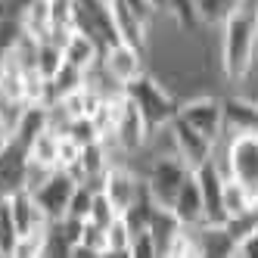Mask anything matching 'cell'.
<instances>
[{
	"mask_svg": "<svg viewBox=\"0 0 258 258\" xmlns=\"http://www.w3.org/2000/svg\"><path fill=\"white\" fill-rule=\"evenodd\" d=\"M255 31H258V0H239L236 10L221 22L218 62L230 84H236L255 66Z\"/></svg>",
	"mask_w": 258,
	"mask_h": 258,
	"instance_id": "cell-1",
	"label": "cell"
},
{
	"mask_svg": "<svg viewBox=\"0 0 258 258\" xmlns=\"http://www.w3.org/2000/svg\"><path fill=\"white\" fill-rule=\"evenodd\" d=\"M215 162L221 171L246 190L258 212V134H227L215 143Z\"/></svg>",
	"mask_w": 258,
	"mask_h": 258,
	"instance_id": "cell-2",
	"label": "cell"
},
{
	"mask_svg": "<svg viewBox=\"0 0 258 258\" xmlns=\"http://www.w3.org/2000/svg\"><path fill=\"white\" fill-rule=\"evenodd\" d=\"M124 94L131 97L137 103V109L143 112L146 124H150V134L159 131V127H165V124L177 115V109H180V100L159 78L146 75V72H143L137 81H131V84L124 87Z\"/></svg>",
	"mask_w": 258,
	"mask_h": 258,
	"instance_id": "cell-3",
	"label": "cell"
},
{
	"mask_svg": "<svg viewBox=\"0 0 258 258\" xmlns=\"http://www.w3.org/2000/svg\"><path fill=\"white\" fill-rule=\"evenodd\" d=\"M190 174H193L190 165L183 162L174 150H168V153H159L150 162V168H146V174H143V183H146V190H150V196H153L156 206L171 212L174 199H177L180 187L187 183Z\"/></svg>",
	"mask_w": 258,
	"mask_h": 258,
	"instance_id": "cell-4",
	"label": "cell"
},
{
	"mask_svg": "<svg viewBox=\"0 0 258 258\" xmlns=\"http://www.w3.org/2000/svg\"><path fill=\"white\" fill-rule=\"evenodd\" d=\"M146 140H150V124H146L137 103L121 90L112 103V143H115V150L134 156V153H140V146Z\"/></svg>",
	"mask_w": 258,
	"mask_h": 258,
	"instance_id": "cell-5",
	"label": "cell"
},
{
	"mask_svg": "<svg viewBox=\"0 0 258 258\" xmlns=\"http://www.w3.org/2000/svg\"><path fill=\"white\" fill-rule=\"evenodd\" d=\"M177 115L187 121L190 127H196V131L218 143L221 137H224V100L215 97V94H196V97H187L180 103Z\"/></svg>",
	"mask_w": 258,
	"mask_h": 258,
	"instance_id": "cell-6",
	"label": "cell"
},
{
	"mask_svg": "<svg viewBox=\"0 0 258 258\" xmlns=\"http://www.w3.org/2000/svg\"><path fill=\"white\" fill-rule=\"evenodd\" d=\"M75 187H78V180L72 177L66 168H53L41 180H34L28 190H31L34 199H38V206L44 209V215L50 221H59L69 212V199H72V193H75Z\"/></svg>",
	"mask_w": 258,
	"mask_h": 258,
	"instance_id": "cell-7",
	"label": "cell"
},
{
	"mask_svg": "<svg viewBox=\"0 0 258 258\" xmlns=\"http://www.w3.org/2000/svg\"><path fill=\"white\" fill-rule=\"evenodd\" d=\"M100 69L112 78L118 87H127L131 81H137L143 75V50L124 44V41H112L103 47V56H100Z\"/></svg>",
	"mask_w": 258,
	"mask_h": 258,
	"instance_id": "cell-8",
	"label": "cell"
},
{
	"mask_svg": "<svg viewBox=\"0 0 258 258\" xmlns=\"http://www.w3.org/2000/svg\"><path fill=\"white\" fill-rule=\"evenodd\" d=\"M100 190L112 199V206L124 215L127 209L134 206V202L143 196L146 190V183L140 174H134L131 168H124V165H109L106 174H103V183H100Z\"/></svg>",
	"mask_w": 258,
	"mask_h": 258,
	"instance_id": "cell-9",
	"label": "cell"
},
{
	"mask_svg": "<svg viewBox=\"0 0 258 258\" xmlns=\"http://www.w3.org/2000/svg\"><path fill=\"white\" fill-rule=\"evenodd\" d=\"M168 131H171V140H174L177 156L187 162L190 168H196V165H202L206 159H212L215 143H212V140H206V137L196 131V127H190L180 115H174V118L168 121Z\"/></svg>",
	"mask_w": 258,
	"mask_h": 258,
	"instance_id": "cell-10",
	"label": "cell"
},
{
	"mask_svg": "<svg viewBox=\"0 0 258 258\" xmlns=\"http://www.w3.org/2000/svg\"><path fill=\"white\" fill-rule=\"evenodd\" d=\"M100 56H103V47H100L97 38H90V34L81 31V28L66 31V38H62V59L66 62H72L81 72H90L100 62Z\"/></svg>",
	"mask_w": 258,
	"mask_h": 258,
	"instance_id": "cell-11",
	"label": "cell"
},
{
	"mask_svg": "<svg viewBox=\"0 0 258 258\" xmlns=\"http://www.w3.org/2000/svg\"><path fill=\"white\" fill-rule=\"evenodd\" d=\"M109 10H112V28L115 38L131 44L137 50H146V38H150V22H143L140 16H134L121 0H109Z\"/></svg>",
	"mask_w": 258,
	"mask_h": 258,
	"instance_id": "cell-12",
	"label": "cell"
},
{
	"mask_svg": "<svg viewBox=\"0 0 258 258\" xmlns=\"http://www.w3.org/2000/svg\"><path fill=\"white\" fill-rule=\"evenodd\" d=\"M171 215H174L177 224H183V227H199L202 221H206V206H202V190L196 183V174H190L187 183L180 187L174 206H171Z\"/></svg>",
	"mask_w": 258,
	"mask_h": 258,
	"instance_id": "cell-13",
	"label": "cell"
},
{
	"mask_svg": "<svg viewBox=\"0 0 258 258\" xmlns=\"http://www.w3.org/2000/svg\"><path fill=\"white\" fill-rule=\"evenodd\" d=\"M224 100V131L227 134H258V106L246 97H221Z\"/></svg>",
	"mask_w": 258,
	"mask_h": 258,
	"instance_id": "cell-14",
	"label": "cell"
},
{
	"mask_svg": "<svg viewBox=\"0 0 258 258\" xmlns=\"http://www.w3.org/2000/svg\"><path fill=\"white\" fill-rule=\"evenodd\" d=\"M59 131H53V127H44V131L34 137L25 150H28V165H31V171H53V168H59Z\"/></svg>",
	"mask_w": 258,
	"mask_h": 258,
	"instance_id": "cell-15",
	"label": "cell"
},
{
	"mask_svg": "<svg viewBox=\"0 0 258 258\" xmlns=\"http://www.w3.org/2000/svg\"><path fill=\"white\" fill-rule=\"evenodd\" d=\"M22 31H28L31 38L47 41L56 38L53 31V13H50V0H22Z\"/></svg>",
	"mask_w": 258,
	"mask_h": 258,
	"instance_id": "cell-16",
	"label": "cell"
},
{
	"mask_svg": "<svg viewBox=\"0 0 258 258\" xmlns=\"http://www.w3.org/2000/svg\"><path fill=\"white\" fill-rule=\"evenodd\" d=\"M16 243H19V224L13 218L10 199L4 196V202H0V255H13Z\"/></svg>",
	"mask_w": 258,
	"mask_h": 258,
	"instance_id": "cell-17",
	"label": "cell"
},
{
	"mask_svg": "<svg viewBox=\"0 0 258 258\" xmlns=\"http://www.w3.org/2000/svg\"><path fill=\"white\" fill-rule=\"evenodd\" d=\"M103 255H131V230H127L121 215L106 227V252Z\"/></svg>",
	"mask_w": 258,
	"mask_h": 258,
	"instance_id": "cell-18",
	"label": "cell"
},
{
	"mask_svg": "<svg viewBox=\"0 0 258 258\" xmlns=\"http://www.w3.org/2000/svg\"><path fill=\"white\" fill-rule=\"evenodd\" d=\"M239 0H196V13H199V22L206 25H221L227 16L236 10Z\"/></svg>",
	"mask_w": 258,
	"mask_h": 258,
	"instance_id": "cell-19",
	"label": "cell"
},
{
	"mask_svg": "<svg viewBox=\"0 0 258 258\" xmlns=\"http://www.w3.org/2000/svg\"><path fill=\"white\" fill-rule=\"evenodd\" d=\"M47 233H50V224L47 227H34L28 233L19 236L16 243V258H34V255H47Z\"/></svg>",
	"mask_w": 258,
	"mask_h": 258,
	"instance_id": "cell-20",
	"label": "cell"
},
{
	"mask_svg": "<svg viewBox=\"0 0 258 258\" xmlns=\"http://www.w3.org/2000/svg\"><path fill=\"white\" fill-rule=\"evenodd\" d=\"M118 215H121V212L112 206V199H109L103 190H97V193H94V206H90V215H87L90 224L100 227V230H106V227L112 224V221H115Z\"/></svg>",
	"mask_w": 258,
	"mask_h": 258,
	"instance_id": "cell-21",
	"label": "cell"
},
{
	"mask_svg": "<svg viewBox=\"0 0 258 258\" xmlns=\"http://www.w3.org/2000/svg\"><path fill=\"white\" fill-rule=\"evenodd\" d=\"M100 187H90V183H78L75 187V193H72V199H69V218H78V221H87V215H90V206H94V193H97Z\"/></svg>",
	"mask_w": 258,
	"mask_h": 258,
	"instance_id": "cell-22",
	"label": "cell"
},
{
	"mask_svg": "<svg viewBox=\"0 0 258 258\" xmlns=\"http://www.w3.org/2000/svg\"><path fill=\"white\" fill-rule=\"evenodd\" d=\"M233 258H258V221H252L246 230L236 233Z\"/></svg>",
	"mask_w": 258,
	"mask_h": 258,
	"instance_id": "cell-23",
	"label": "cell"
},
{
	"mask_svg": "<svg viewBox=\"0 0 258 258\" xmlns=\"http://www.w3.org/2000/svg\"><path fill=\"white\" fill-rule=\"evenodd\" d=\"M131 255H134V258L162 255V252H159V243H156V233H153V227H143V230L131 233Z\"/></svg>",
	"mask_w": 258,
	"mask_h": 258,
	"instance_id": "cell-24",
	"label": "cell"
},
{
	"mask_svg": "<svg viewBox=\"0 0 258 258\" xmlns=\"http://www.w3.org/2000/svg\"><path fill=\"white\" fill-rule=\"evenodd\" d=\"M121 4H124L127 10H131L134 16H140L143 22H150V25H153V19L159 16V10L153 7V0H121Z\"/></svg>",
	"mask_w": 258,
	"mask_h": 258,
	"instance_id": "cell-25",
	"label": "cell"
},
{
	"mask_svg": "<svg viewBox=\"0 0 258 258\" xmlns=\"http://www.w3.org/2000/svg\"><path fill=\"white\" fill-rule=\"evenodd\" d=\"M16 140V127H13V118L4 112V109H0V153L7 150V146Z\"/></svg>",
	"mask_w": 258,
	"mask_h": 258,
	"instance_id": "cell-26",
	"label": "cell"
},
{
	"mask_svg": "<svg viewBox=\"0 0 258 258\" xmlns=\"http://www.w3.org/2000/svg\"><path fill=\"white\" fill-rule=\"evenodd\" d=\"M255 56H258V31H255Z\"/></svg>",
	"mask_w": 258,
	"mask_h": 258,
	"instance_id": "cell-27",
	"label": "cell"
},
{
	"mask_svg": "<svg viewBox=\"0 0 258 258\" xmlns=\"http://www.w3.org/2000/svg\"><path fill=\"white\" fill-rule=\"evenodd\" d=\"M255 69H258V56H255Z\"/></svg>",
	"mask_w": 258,
	"mask_h": 258,
	"instance_id": "cell-28",
	"label": "cell"
},
{
	"mask_svg": "<svg viewBox=\"0 0 258 258\" xmlns=\"http://www.w3.org/2000/svg\"><path fill=\"white\" fill-rule=\"evenodd\" d=\"M0 202H4V196H0Z\"/></svg>",
	"mask_w": 258,
	"mask_h": 258,
	"instance_id": "cell-29",
	"label": "cell"
}]
</instances>
